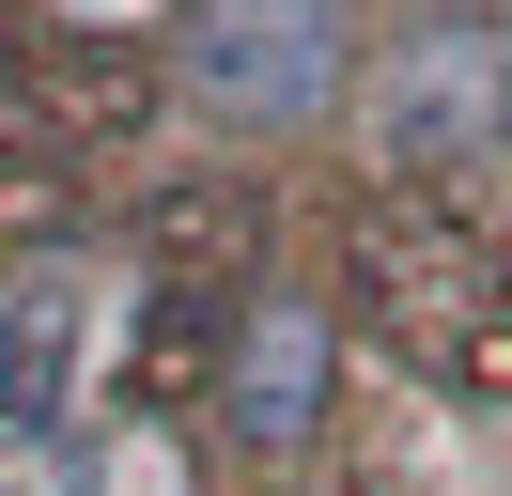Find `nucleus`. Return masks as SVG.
I'll return each mask as SVG.
<instances>
[{"label": "nucleus", "mask_w": 512, "mask_h": 496, "mask_svg": "<svg viewBox=\"0 0 512 496\" xmlns=\"http://www.w3.org/2000/svg\"><path fill=\"white\" fill-rule=\"evenodd\" d=\"M94 16H125V0H94Z\"/></svg>", "instance_id": "4"}, {"label": "nucleus", "mask_w": 512, "mask_h": 496, "mask_svg": "<svg viewBox=\"0 0 512 496\" xmlns=\"http://www.w3.org/2000/svg\"><path fill=\"white\" fill-rule=\"evenodd\" d=\"M187 78L218 93V109H311L326 93V16L311 0H218V16L187 31Z\"/></svg>", "instance_id": "2"}, {"label": "nucleus", "mask_w": 512, "mask_h": 496, "mask_svg": "<svg viewBox=\"0 0 512 496\" xmlns=\"http://www.w3.org/2000/svg\"><path fill=\"white\" fill-rule=\"evenodd\" d=\"M78 372H94V279H16L0 295V450H47L78 403Z\"/></svg>", "instance_id": "1"}, {"label": "nucleus", "mask_w": 512, "mask_h": 496, "mask_svg": "<svg viewBox=\"0 0 512 496\" xmlns=\"http://www.w3.org/2000/svg\"><path fill=\"white\" fill-rule=\"evenodd\" d=\"M311 419V326H264L249 341V434H295Z\"/></svg>", "instance_id": "3"}]
</instances>
